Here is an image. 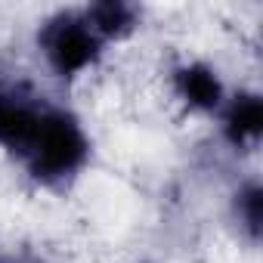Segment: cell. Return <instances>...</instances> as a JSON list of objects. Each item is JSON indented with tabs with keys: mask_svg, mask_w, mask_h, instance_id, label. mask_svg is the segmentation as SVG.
I'll return each instance as SVG.
<instances>
[{
	"mask_svg": "<svg viewBox=\"0 0 263 263\" xmlns=\"http://www.w3.org/2000/svg\"><path fill=\"white\" fill-rule=\"evenodd\" d=\"M84 16L93 25V31L105 41V47H108L115 41L130 37L140 28L143 10L134 7V4H124V0H99V4L84 7Z\"/></svg>",
	"mask_w": 263,
	"mask_h": 263,
	"instance_id": "5",
	"label": "cell"
},
{
	"mask_svg": "<svg viewBox=\"0 0 263 263\" xmlns=\"http://www.w3.org/2000/svg\"><path fill=\"white\" fill-rule=\"evenodd\" d=\"M220 118V134L235 152H254L263 137V96L257 90H238L229 93Z\"/></svg>",
	"mask_w": 263,
	"mask_h": 263,
	"instance_id": "4",
	"label": "cell"
},
{
	"mask_svg": "<svg viewBox=\"0 0 263 263\" xmlns=\"http://www.w3.org/2000/svg\"><path fill=\"white\" fill-rule=\"evenodd\" d=\"M0 93H4V84H0Z\"/></svg>",
	"mask_w": 263,
	"mask_h": 263,
	"instance_id": "8",
	"label": "cell"
},
{
	"mask_svg": "<svg viewBox=\"0 0 263 263\" xmlns=\"http://www.w3.org/2000/svg\"><path fill=\"white\" fill-rule=\"evenodd\" d=\"M232 223L238 226V232L257 245L260 232H263V189L260 180H248L235 189L232 195Z\"/></svg>",
	"mask_w": 263,
	"mask_h": 263,
	"instance_id": "6",
	"label": "cell"
},
{
	"mask_svg": "<svg viewBox=\"0 0 263 263\" xmlns=\"http://www.w3.org/2000/svg\"><path fill=\"white\" fill-rule=\"evenodd\" d=\"M0 263H4V260H0Z\"/></svg>",
	"mask_w": 263,
	"mask_h": 263,
	"instance_id": "9",
	"label": "cell"
},
{
	"mask_svg": "<svg viewBox=\"0 0 263 263\" xmlns=\"http://www.w3.org/2000/svg\"><path fill=\"white\" fill-rule=\"evenodd\" d=\"M174 93L177 99L189 108V111H198V115H217L229 96L220 71L211 65V62H201V59H189L183 65L174 68Z\"/></svg>",
	"mask_w": 263,
	"mask_h": 263,
	"instance_id": "3",
	"label": "cell"
},
{
	"mask_svg": "<svg viewBox=\"0 0 263 263\" xmlns=\"http://www.w3.org/2000/svg\"><path fill=\"white\" fill-rule=\"evenodd\" d=\"M10 263H31V260H10Z\"/></svg>",
	"mask_w": 263,
	"mask_h": 263,
	"instance_id": "7",
	"label": "cell"
},
{
	"mask_svg": "<svg viewBox=\"0 0 263 263\" xmlns=\"http://www.w3.org/2000/svg\"><path fill=\"white\" fill-rule=\"evenodd\" d=\"M90 149L93 143L84 121L65 105L44 102L31 143L25 146L19 161L25 164L34 183L47 189H59V186H68L87 167Z\"/></svg>",
	"mask_w": 263,
	"mask_h": 263,
	"instance_id": "1",
	"label": "cell"
},
{
	"mask_svg": "<svg viewBox=\"0 0 263 263\" xmlns=\"http://www.w3.org/2000/svg\"><path fill=\"white\" fill-rule=\"evenodd\" d=\"M37 53L59 81H74L99 65L105 41L93 31L84 10H56L37 28Z\"/></svg>",
	"mask_w": 263,
	"mask_h": 263,
	"instance_id": "2",
	"label": "cell"
}]
</instances>
